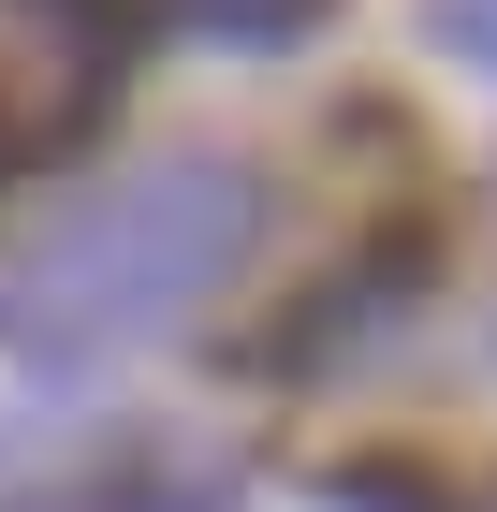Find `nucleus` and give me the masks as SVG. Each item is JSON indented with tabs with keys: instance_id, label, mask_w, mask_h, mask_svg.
Segmentation results:
<instances>
[{
	"instance_id": "f257e3e1",
	"label": "nucleus",
	"mask_w": 497,
	"mask_h": 512,
	"mask_svg": "<svg viewBox=\"0 0 497 512\" xmlns=\"http://www.w3.org/2000/svg\"><path fill=\"white\" fill-rule=\"evenodd\" d=\"M264 235V176L249 161H147V176H117L88 191L74 220H44L15 264H0V337L15 352H117V337H161V322H191L234 264Z\"/></svg>"
},
{
	"instance_id": "f03ea898",
	"label": "nucleus",
	"mask_w": 497,
	"mask_h": 512,
	"mask_svg": "<svg viewBox=\"0 0 497 512\" xmlns=\"http://www.w3.org/2000/svg\"><path fill=\"white\" fill-rule=\"evenodd\" d=\"M147 44V0H0V191L74 161Z\"/></svg>"
},
{
	"instance_id": "39448f33",
	"label": "nucleus",
	"mask_w": 497,
	"mask_h": 512,
	"mask_svg": "<svg viewBox=\"0 0 497 512\" xmlns=\"http://www.w3.org/2000/svg\"><path fill=\"white\" fill-rule=\"evenodd\" d=\"M424 30L454 44V59H497V0H424Z\"/></svg>"
},
{
	"instance_id": "20e7f679",
	"label": "nucleus",
	"mask_w": 497,
	"mask_h": 512,
	"mask_svg": "<svg viewBox=\"0 0 497 512\" xmlns=\"http://www.w3.org/2000/svg\"><path fill=\"white\" fill-rule=\"evenodd\" d=\"M176 15H191L205 44H293L307 15H322V0H176Z\"/></svg>"
},
{
	"instance_id": "7ed1b4c3",
	"label": "nucleus",
	"mask_w": 497,
	"mask_h": 512,
	"mask_svg": "<svg viewBox=\"0 0 497 512\" xmlns=\"http://www.w3.org/2000/svg\"><path fill=\"white\" fill-rule=\"evenodd\" d=\"M337 512H497V469H454V454H366V469H337Z\"/></svg>"
}]
</instances>
